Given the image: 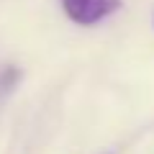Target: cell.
I'll return each mask as SVG.
<instances>
[{
    "mask_svg": "<svg viewBox=\"0 0 154 154\" xmlns=\"http://www.w3.org/2000/svg\"><path fill=\"white\" fill-rule=\"evenodd\" d=\"M121 0H62L64 16L77 26H95L121 11Z\"/></svg>",
    "mask_w": 154,
    "mask_h": 154,
    "instance_id": "6da1fadb",
    "label": "cell"
}]
</instances>
